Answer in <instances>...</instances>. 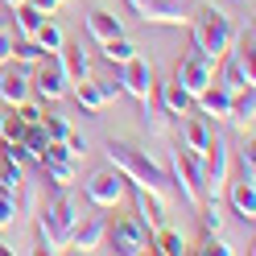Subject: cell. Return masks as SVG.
Masks as SVG:
<instances>
[{
  "label": "cell",
  "mask_w": 256,
  "mask_h": 256,
  "mask_svg": "<svg viewBox=\"0 0 256 256\" xmlns=\"http://www.w3.org/2000/svg\"><path fill=\"white\" fill-rule=\"evenodd\" d=\"M145 21L153 25H186V0H145V4L136 8Z\"/></svg>",
  "instance_id": "obj_12"
},
{
  "label": "cell",
  "mask_w": 256,
  "mask_h": 256,
  "mask_svg": "<svg viewBox=\"0 0 256 256\" xmlns=\"http://www.w3.org/2000/svg\"><path fill=\"white\" fill-rule=\"evenodd\" d=\"M29 95H34V87H29V74L25 70H4V74H0V104L17 108V104L29 100Z\"/></svg>",
  "instance_id": "obj_18"
},
{
  "label": "cell",
  "mask_w": 256,
  "mask_h": 256,
  "mask_svg": "<svg viewBox=\"0 0 256 256\" xmlns=\"http://www.w3.org/2000/svg\"><path fill=\"white\" fill-rule=\"evenodd\" d=\"M202 228H206V236H219V228H223V211H219V198L202 202Z\"/></svg>",
  "instance_id": "obj_30"
},
{
  "label": "cell",
  "mask_w": 256,
  "mask_h": 256,
  "mask_svg": "<svg viewBox=\"0 0 256 256\" xmlns=\"http://www.w3.org/2000/svg\"><path fill=\"white\" fill-rule=\"evenodd\" d=\"M87 34H91L95 42H108V38H120V34H124V25H120L116 12H108V8H91V12H87Z\"/></svg>",
  "instance_id": "obj_20"
},
{
  "label": "cell",
  "mask_w": 256,
  "mask_h": 256,
  "mask_svg": "<svg viewBox=\"0 0 256 256\" xmlns=\"http://www.w3.org/2000/svg\"><path fill=\"white\" fill-rule=\"evenodd\" d=\"M182 124H178V136H182V145L178 149H186V153H202L206 149V140H211L215 132H211V124H206V116H190V112H186V116H178Z\"/></svg>",
  "instance_id": "obj_13"
},
{
  "label": "cell",
  "mask_w": 256,
  "mask_h": 256,
  "mask_svg": "<svg viewBox=\"0 0 256 256\" xmlns=\"http://www.w3.org/2000/svg\"><path fill=\"white\" fill-rule=\"evenodd\" d=\"M140 116H145V128H149L153 136H166L170 132V112L162 104H153V95H149V100H140Z\"/></svg>",
  "instance_id": "obj_24"
},
{
  "label": "cell",
  "mask_w": 256,
  "mask_h": 256,
  "mask_svg": "<svg viewBox=\"0 0 256 256\" xmlns=\"http://www.w3.org/2000/svg\"><path fill=\"white\" fill-rule=\"evenodd\" d=\"M42 128H46V136H50V140H66V132H70L66 116H42Z\"/></svg>",
  "instance_id": "obj_31"
},
{
  "label": "cell",
  "mask_w": 256,
  "mask_h": 256,
  "mask_svg": "<svg viewBox=\"0 0 256 256\" xmlns=\"http://www.w3.org/2000/svg\"><path fill=\"white\" fill-rule=\"evenodd\" d=\"M157 104H162L170 116H186L190 108H194V95H190L178 78H174V83H162V91H157Z\"/></svg>",
  "instance_id": "obj_19"
},
{
  "label": "cell",
  "mask_w": 256,
  "mask_h": 256,
  "mask_svg": "<svg viewBox=\"0 0 256 256\" xmlns=\"http://www.w3.org/2000/svg\"><path fill=\"white\" fill-rule=\"evenodd\" d=\"M38 166L46 170V178H50L58 190H66V186L74 182V162H70V157H62V162H54V157H42Z\"/></svg>",
  "instance_id": "obj_23"
},
{
  "label": "cell",
  "mask_w": 256,
  "mask_h": 256,
  "mask_svg": "<svg viewBox=\"0 0 256 256\" xmlns=\"http://www.w3.org/2000/svg\"><path fill=\"white\" fill-rule=\"evenodd\" d=\"M4 252H17V248H8V244H0V256H4Z\"/></svg>",
  "instance_id": "obj_42"
},
{
  "label": "cell",
  "mask_w": 256,
  "mask_h": 256,
  "mask_svg": "<svg viewBox=\"0 0 256 256\" xmlns=\"http://www.w3.org/2000/svg\"><path fill=\"white\" fill-rule=\"evenodd\" d=\"M17 215H21V206H17V198L0 194V232H4V228H12V223H17Z\"/></svg>",
  "instance_id": "obj_32"
},
{
  "label": "cell",
  "mask_w": 256,
  "mask_h": 256,
  "mask_svg": "<svg viewBox=\"0 0 256 256\" xmlns=\"http://www.w3.org/2000/svg\"><path fill=\"white\" fill-rule=\"evenodd\" d=\"M166 215H170V206H166V194H153V190L136 186V219L145 223L149 232H157V228H166Z\"/></svg>",
  "instance_id": "obj_14"
},
{
  "label": "cell",
  "mask_w": 256,
  "mask_h": 256,
  "mask_svg": "<svg viewBox=\"0 0 256 256\" xmlns=\"http://www.w3.org/2000/svg\"><path fill=\"white\" fill-rule=\"evenodd\" d=\"M21 186H25V170H21V162L4 157V162H0V194L17 198V194H21Z\"/></svg>",
  "instance_id": "obj_22"
},
{
  "label": "cell",
  "mask_w": 256,
  "mask_h": 256,
  "mask_svg": "<svg viewBox=\"0 0 256 256\" xmlns=\"http://www.w3.org/2000/svg\"><path fill=\"white\" fill-rule=\"evenodd\" d=\"M104 236H108V219L104 215H87V219H78V228L70 236V248L78 252H100L104 248Z\"/></svg>",
  "instance_id": "obj_15"
},
{
  "label": "cell",
  "mask_w": 256,
  "mask_h": 256,
  "mask_svg": "<svg viewBox=\"0 0 256 256\" xmlns=\"http://www.w3.org/2000/svg\"><path fill=\"white\" fill-rule=\"evenodd\" d=\"M21 132H25V120L17 112H4V132H0V140H21Z\"/></svg>",
  "instance_id": "obj_33"
},
{
  "label": "cell",
  "mask_w": 256,
  "mask_h": 256,
  "mask_svg": "<svg viewBox=\"0 0 256 256\" xmlns=\"http://www.w3.org/2000/svg\"><path fill=\"white\" fill-rule=\"evenodd\" d=\"M198 162H202L206 194H211V198H219L223 190H228V182H232V149H228V140L211 136V140H206V149L198 153Z\"/></svg>",
  "instance_id": "obj_4"
},
{
  "label": "cell",
  "mask_w": 256,
  "mask_h": 256,
  "mask_svg": "<svg viewBox=\"0 0 256 256\" xmlns=\"http://www.w3.org/2000/svg\"><path fill=\"white\" fill-rule=\"evenodd\" d=\"M104 244L112 252H120V256H140V252L153 248V232L140 219H116V223H108Z\"/></svg>",
  "instance_id": "obj_5"
},
{
  "label": "cell",
  "mask_w": 256,
  "mask_h": 256,
  "mask_svg": "<svg viewBox=\"0 0 256 256\" xmlns=\"http://www.w3.org/2000/svg\"><path fill=\"white\" fill-rule=\"evenodd\" d=\"M25 4H34V8L42 12V17H54V12H58V4H62V0H25Z\"/></svg>",
  "instance_id": "obj_39"
},
{
  "label": "cell",
  "mask_w": 256,
  "mask_h": 256,
  "mask_svg": "<svg viewBox=\"0 0 256 256\" xmlns=\"http://www.w3.org/2000/svg\"><path fill=\"white\" fill-rule=\"evenodd\" d=\"M128 4H132V8H140V4H145V0H128Z\"/></svg>",
  "instance_id": "obj_43"
},
{
  "label": "cell",
  "mask_w": 256,
  "mask_h": 256,
  "mask_svg": "<svg viewBox=\"0 0 256 256\" xmlns=\"http://www.w3.org/2000/svg\"><path fill=\"white\" fill-rule=\"evenodd\" d=\"M153 248L166 252V256H182V252H186V236L174 232V228H157V232H153Z\"/></svg>",
  "instance_id": "obj_25"
},
{
  "label": "cell",
  "mask_w": 256,
  "mask_h": 256,
  "mask_svg": "<svg viewBox=\"0 0 256 256\" xmlns=\"http://www.w3.org/2000/svg\"><path fill=\"white\" fill-rule=\"evenodd\" d=\"M66 149H70V157H74V162H78V157H87V140L78 136L74 128H70V132H66Z\"/></svg>",
  "instance_id": "obj_38"
},
{
  "label": "cell",
  "mask_w": 256,
  "mask_h": 256,
  "mask_svg": "<svg viewBox=\"0 0 256 256\" xmlns=\"http://www.w3.org/2000/svg\"><path fill=\"white\" fill-rule=\"evenodd\" d=\"M0 132H4V112H0Z\"/></svg>",
  "instance_id": "obj_44"
},
{
  "label": "cell",
  "mask_w": 256,
  "mask_h": 256,
  "mask_svg": "<svg viewBox=\"0 0 256 256\" xmlns=\"http://www.w3.org/2000/svg\"><path fill=\"white\" fill-rule=\"evenodd\" d=\"M215 66H219V62L202 58V54L194 50V54H186V58H182V66H178V74H174V78H178V83H182L190 95H202L206 87L215 83Z\"/></svg>",
  "instance_id": "obj_10"
},
{
  "label": "cell",
  "mask_w": 256,
  "mask_h": 256,
  "mask_svg": "<svg viewBox=\"0 0 256 256\" xmlns=\"http://www.w3.org/2000/svg\"><path fill=\"white\" fill-rule=\"evenodd\" d=\"M223 194L232 198V211H236V215L252 228V219H256V182H248V178L228 182V190H223Z\"/></svg>",
  "instance_id": "obj_17"
},
{
  "label": "cell",
  "mask_w": 256,
  "mask_h": 256,
  "mask_svg": "<svg viewBox=\"0 0 256 256\" xmlns=\"http://www.w3.org/2000/svg\"><path fill=\"white\" fill-rule=\"evenodd\" d=\"M12 112H17V116H21L25 124H38V120L46 116V112H42L38 104H29V100H25V104H17V108H12Z\"/></svg>",
  "instance_id": "obj_37"
},
{
  "label": "cell",
  "mask_w": 256,
  "mask_h": 256,
  "mask_svg": "<svg viewBox=\"0 0 256 256\" xmlns=\"http://www.w3.org/2000/svg\"><path fill=\"white\" fill-rule=\"evenodd\" d=\"M34 42L42 46V54H58V50H62V42H66V34H62V25H58V21L42 17V25L34 29Z\"/></svg>",
  "instance_id": "obj_21"
},
{
  "label": "cell",
  "mask_w": 256,
  "mask_h": 256,
  "mask_svg": "<svg viewBox=\"0 0 256 256\" xmlns=\"http://www.w3.org/2000/svg\"><path fill=\"white\" fill-rule=\"evenodd\" d=\"M78 219H83V206H78V198L66 190H58V198L42 211L38 219V236H42V252H66L70 248V236L78 228Z\"/></svg>",
  "instance_id": "obj_1"
},
{
  "label": "cell",
  "mask_w": 256,
  "mask_h": 256,
  "mask_svg": "<svg viewBox=\"0 0 256 256\" xmlns=\"http://www.w3.org/2000/svg\"><path fill=\"white\" fill-rule=\"evenodd\" d=\"M12 46H17V34H12L8 25H0V66L12 62Z\"/></svg>",
  "instance_id": "obj_34"
},
{
  "label": "cell",
  "mask_w": 256,
  "mask_h": 256,
  "mask_svg": "<svg viewBox=\"0 0 256 256\" xmlns=\"http://www.w3.org/2000/svg\"><path fill=\"white\" fill-rule=\"evenodd\" d=\"M108 162L116 166L132 186H145V190H153V194H166V190H170V174L157 166L153 157H145L140 149L124 145V140H112V145H108Z\"/></svg>",
  "instance_id": "obj_3"
},
{
  "label": "cell",
  "mask_w": 256,
  "mask_h": 256,
  "mask_svg": "<svg viewBox=\"0 0 256 256\" xmlns=\"http://www.w3.org/2000/svg\"><path fill=\"white\" fill-rule=\"evenodd\" d=\"M4 4H8V8H21V4H25V0H4Z\"/></svg>",
  "instance_id": "obj_41"
},
{
  "label": "cell",
  "mask_w": 256,
  "mask_h": 256,
  "mask_svg": "<svg viewBox=\"0 0 256 256\" xmlns=\"http://www.w3.org/2000/svg\"><path fill=\"white\" fill-rule=\"evenodd\" d=\"M100 95H104V104L120 100V83H100Z\"/></svg>",
  "instance_id": "obj_40"
},
{
  "label": "cell",
  "mask_w": 256,
  "mask_h": 256,
  "mask_svg": "<svg viewBox=\"0 0 256 256\" xmlns=\"http://www.w3.org/2000/svg\"><path fill=\"white\" fill-rule=\"evenodd\" d=\"M100 46H104V58H108V62H116V66H124L128 58H136V46L128 42L124 34H120V38H108V42H100Z\"/></svg>",
  "instance_id": "obj_26"
},
{
  "label": "cell",
  "mask_w": 256,
  "mask_h": 256,
  "mask_svg": "<svg viewBox=\"0 0 256 256\" xmlns=\"http://www.w3.org/2000/svg\"><path fill=\"white\" fill-rule=\"evenodd\" d=\"M190 38H194V50H198L202 58L219 62V58L240 42V25L228 17V12H219V8L206 4L198 17H194V25H190Z\"/></svg>",
  "instance_id": "obj_2"
},
{
  "label": "cell",
  "mask_w": 256,
  "mask_h": 256,
  "mask_svg": "<svg viewBox=\"0 0 256 256\" xmlns=\"http://www.w3.org/2000/svg\"><path fill=\"white\" fill-rule=\"evenodd\" d=\"M240 178L256 182V153H252V145H248V149H240Z\"/></svg>",
  "instance_id": "obj_35"
},
{
  "label": "cell",
  "mask_w": 256,
  "mask_h": 256,
  "mask_svg": "<svg viewBox=\"0 0 256 256\" xmlns=\"http://www.w3.org/2000/svg\"><path fill=\"white\" fill-rule=\"evenodd\" d=\"M83 190H87V202H91V206H100V211H112V206H120L124 190H128V178H124L116 166H112V170L91 174Z\"/></svg>",
  "instance_id": "obj_8"
},
{
  "label": "cell",
  "mask_w": 256,
  "mask_h": 256,
  "mask_svg": "<svg viewBox=\"0 0 256 256\" xmlns=\"http://www.w3.org/2000/svg\"><path fill=\"white\" fill-rule=\"evenodd\" d=\"M74 100L83 112H100L104 108V95H100V83L95 78H83V83H74Z\"/></svg>",
  "instance_id": "obj_27"
},
{
  "label": "cell",
  "mask_w": 256,
  "mask_h": 256,
  "mask_svg": "<svg viewBox=\"0 0 256 256\" xmlns=\"http://www.w3.org/2000/svg\"><path fill=\"white\" fill-rule=\"evenodd\" d=\"M62 74H66V83H83V78H91V54L83 50V46H66L62 42V50L54 54Z\"/></svg>",
  "instance_id": "obj_16"
},
{
  "label": "cell",
  "mask_w": 256,
  "mask_h": 256,
  "mask_svg": "<svg viewBox=\"0 0 256 256\" xmlns=\"http://www.w3.org/2000/svg\"><path fill=\"white\" fill-rule=\"evenodd\" d=\"M29 87H34V91H38V100H46V104L66 100V91H70V83H66V74H62V66H58V58H54V54L38 62V74L29 78Z\"/></svg>",
  "instance_id": "obj_9"
},
{
  "label": "cell",
  "mask_w": 256,
  "mask_h": 256,
  "mask_svg": "<svg viewBox=\"0 0 256 256\" xmlns=\"http://www.w3.org/2000/svg\"><path fill=\"white\" fill-rule=\"evenodd\" d=\"M206 252H219V256H236V252H244V248H240V244H232V240L206 236Z\"/></svg>",
  "instance_id": "obj_36"
},
{
  "label": "cell",
  "mask_w": 256,
  "mask_h": 256,
  "mask_svg": "<svg viewBox=\"0 0 256 256\" xmlns=\"http://www.w3.org/2000/svg\"><path fill=\"white\" fill-rule=\"evenodd\" d=\"M170 182H178L182 190V198L190 206H202L206 202V178H202V162L194 153H186V149H174V178Z\"/></svg>",
  "instance_id": "obj_6"
},
{
  "label": "cell",
  "mask_w": 256,
  "mask_h": 256,
  "mask_svg": "<svg viewBox=\"0 0 256 256\" xmlns=\"http://www.w3.org/2000/svg\"><path fill=\"white\" fill-rule=\"evenodd\" d=\"M120 91L132 95V100H149V95H153V66H149L145 58H128V62H124Z\"/></svg>",
  "instance_id": "obj_11"
},
{
  "label": "cell",
  "mask_w": 256,
  "mask_h": 256,
  "mask_svg": "<svg viewBox=\"0 0 256 256\" xmlns=\"http://www.w3.org/2000/svg\"><path fill=\"white\" fill-rule=\"evenodd\" d=\"M219 62H223V74H219V87H223V91H232V95H236V91H244V87H256L252 46H244V50H240V42H236Z\"/></svg>",
  "instance_id": "obj_7"
},
{
  "label": "cell",
  "mask_w": 256,
  "mask_h": 256,
  "mask_svg": "<svg viewBox=\"0 0 256 256\" xmlns=\"http://www.w3.org/2000/svg\"><path fill=\"white\" fill-rule=\"evenodd\" d=\"M12 58H17V62H25V66H38L46 54H42V46H38L34 38H17V46H12Z\"/></svg>",
  "instance_id": "obj_29"
},
{
  "label": "cell",
  "mask_w": 256,
  "mask_h": 256,
  "mask_svg": "<svg viewBox=\"0 0 256 256\" xmlns=\"http://www.w3.org/2000/svg\"><path fill=\"white\" fill-rule=\"evenodd\" d=\"M12 12H17V29H12V34H17V38H34V29L42 25V12L34 4H21V8H12Z\"/></svg>",
  "instance_id": "obj_28"
}]
</instances>
